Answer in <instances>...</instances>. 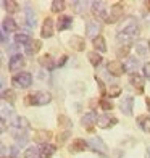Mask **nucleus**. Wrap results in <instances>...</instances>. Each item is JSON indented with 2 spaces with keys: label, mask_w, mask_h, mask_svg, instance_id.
<instances>
[{
  "label": "nucleus",
  "mask_w": 150,
  "mask_h": 158,
  "mask_svg": "<svg viewBox=\"0 0 150 158\" xmlns=\"http://www.w3.org/2000/svg\"><path fill=\"white\" fill-rule=\"evenodd\" d=\"M40 47H42V42L40 40H37V39H34V40H31L29 44L26 45V55H29V56H34L35 53L40 50Z\"/></svg>",
  "instance_id": "nucleus-21"
},
{
  "label": "nucleus",
  "mask_w": 150,
  "mask_h": 158,
  "mask_svg": "<svg viewBox=\"0 0 150 158\" xmlns=\"http://www.w3.org/2000/svg\"><path fill=\"white\" fill-rule=\"evenodd\" d=\"M147 108H148V111H150V98H147Z\"/></svg>",
  "instance_id": "nucleus-44"
},
{
  "label": "nucleus",
  "mask_w": 150,
  "mask_h": 158,
  "mask_svg": "<svg viewBox=\"0 0 150 158\" xmlns=\"http://www.w3.org/2000/svg\"><path fill=\"white\" fill-rule=\"evenodd\" d=\"M71 26H73V16L61 15L58 19H56V29H58V31H65V29H69Z\"/></svg>",
  "instance_id": "nucleus-15"
},
{
  "label": "nucleus",
  "mask_w": 150,
  "mask_h": 158,
  "mask_svg": "<svg viewBox=\"0 0 150 158\" xmlns=\"http://www.w3.org/2000/svg\"><path fill=\"white\" fill-rule=\"evenodd\" d=\"M65 10V2L63 0H53L52 2V11L53 13H60Z\"/></svg>",
  "instance_id": "nucleus-32"
},
{
  "label": "nucleus",
  "mask_w": 150,
  "mask_h": 158,
  "mask_svg": "<svg viewBox=\"0 0 150 158\" xmlns=\"http://www.w3.org/2000/svg\"><path fill=\"white\" fill-rule=\"evenodd\" d=\"M24 15H26V23L29 27H35V13L32 11L31 6H26L24 8Z\"/></svg>",
  "instance_id": "nucleus-24"
},
{
  "label": "nucleus",
  "mask_w": 150,
  "mask_h": 158,
  "mask_svg": "<svg viewBox=\"0 0 150 158\" xmlns=\"http://www.w3.org/2000/svg\"><path fill=\"white\" fill-rule=\"evenodd\" d=\"M24 158H40V147H27L24 150Z\"/></svg>",
  "instance_id": "nucleus-27"
},
{
  "label": "nucleus",
  "mask_w": 150,
  "mask_h": 158,
  "mask_svg": "<svg viewBox=\"0 0 150 158\" xmlns=\"http://www.w3.org/2000/svg\"><path fill=\"white\" fill-rule=\"evenodd\" d=\"M100 106H102V110H103V111H111L113 103H111V102H108L106 98H102V100H100Z\"/></svg>",
  "instance_id": "nucleus-36"
},
{
  "label": "nucleus",
  "mask_w": 150,
  "mask_h": 158,
  "mask_svg": "<svg viewBox=\"0 0 150 158\" xmlns=\"http://www.w3.org/2000/svg\"><path fill=\"white\" fill-rule=\"evenodd\" d=\"M87 143H89V148L94 150V152L102 153L103 156L108 155V147H106V143L100 139V137H90V139L87 140Z\"/></svg>",
  "instance_id": "nucleus-6"
},
{
  "label": "nucleus",
  "mask_w": 150,
  "mask_h": 158,
  "mask_svg": "<svg viewBox=\"0 0 150 158\" xmlns=\"http://www.w3.org/2000/svg\"><path fill=\"white\" fill-rule=\"evenodd\" d=\"M118 34L119 35H126V37H134L139 34V26L135 23L134 18H127L123 24L118 27Z\"/></svg>",
  "instance_id": "nucleus-2"
},
{
  "label": "nucleus",
  "mask_w": 150,
  "mask_h": 158,
  "mask_svg": "<svg viewBox=\"0 0 150 158\" xmlns=\"http://www.w3.org/2000/svg\"><path fill=\"white\" fill-rule=\"evenodd\" d=\"M89 147V143L85 142L84 139H74L73 142L69 143V152L71 153H77V152H82Z\"/></svg>",
  "instance_id": "nucleus-16"
},
{
  "label": "nucleus",
  "mask_w": 150,
  "mask_h": 158,
  "mask_svg": "<svg viewBox=\"0 0 150 158\" xmlns=\"http://www.w3.org/2000/svg\"><path fill=\"white\" fill-rule=\"evenodd\" d=\"M144 77L150 81V63H145L144 64Z\"/></svg>",
  "instance_id": "nucleus-40"
},
{
  "label": "nucleus",
  "mask_w": 150,
  "mask_h": 158,
  "mask_svg": "<svg viewBox=\"0 0 150 158\" xmlns=\"http://www.w3.org/2000/svg\"><path fill=\"white\" fill-rule=\"evenodd\" d=\"M124 68H126L127 73L134 74L135 71H137V68H139V60L135 58V56H127L126 61H124Z\"/></svg>",
  "instance_id": "nucleus-20"
},
{
  "label": "nucleus",
  "mask_w": 150,
  "mask_h": 158,
  "mask_svg": "<svg viewBox=\"0 0 150 158\" xmlns=\"http://www.w3.org/2000/svg\"><path fill=\"white\" fill-rule=\"evenodd\" d=\"M97 119H98L97 113H95V111H89V113H85L84 116L81 118V124H82L85 129H90L94 124H97Z\"/></svg>",
  "instance_id": "nucleus-12"
},
{
  "label": "nucleus",
  "mask_w": 150,
  "mask_h": 158,
  "mask_svg": "<svg viewBox=\"0 0 150 158\" xmlns=\"http://www.w3.org/2000/svg\"><path fill=\"white\" fill-rule=\"evenodd\" d=\"M69 134H71V132H69V131H68V129H66V131H65V132H61V134L58 135V137H56V139H58V143H60V145H63V143H65V142H66V139L69 137Z\"/></svg>",
  "instance_id": "nucleus-37"
},
{
  "label": "nucleus",
  "mask_w": 150,
  "mask_h": 158,
  "mask_svg": "<svg viewBox=\"0 0 150 158\" xmlns=\"http://www.w3.org/2000/svg\"><path fill=\"white\" fill-rule=\"evenodd\" d=\"M69 45H71V48H74L76 52H82L85 48V39L81 37V35H73V37L69 39Z\"/></svg>",
  "instance_id": "nucleus-18"
},
{
  "label": "nucleus",
  "mask_w": 150,
  "mask_h": 158,
  "mask_svg": "<svg viewBox=\"0 0 150 158\" xmlns=\"http://www.w3.org/2000/svg\"><path fill=\"white\" fill-rule=\"evenodd\" d=\"M119 94H121V89H119V87L110 89V92H108V95H110V97H116V95H119Z\"/></svg>",
  "instance_id": "nucleus-41"
},
{
  "label": "nucleus",
  "mask_w": 150,
  "mask_h": 158,
  "mask_svg": "<svg viewBox=\"0 0 150 158\" xmlns=\"http://www.w3.org/2000/svg\"><path fill=\"white\" fill-rule=\"evenodd\" d=\"M147 45H148V42H145V40H139L137 42V45H135V52H137L139 56H145L147 55Z\"/></svg>",
  "instance_id": "nucleus-31"
},
{
  "label": "nucleus",
  "mask_w": 150,
  "mask_h": 158,
  "mask_svg": "<svg viewBox=\"0 0 150 158\" xmlns=\"http://www.w3.org/2000/svg\"><path fill=\"white\" fill-rule=\"evenodd\" d=\"M52 102V94L45 90H37V92H32L26 97V103L27 105H34V106H42V105H47Z\"/></svg>",
  "instance_id": "nucleus-1"
},
{
  "label": "nucleus",
  "mask_w": 150,
  "mask_h": 158,
  "mask_svg": "<svg viewBox=\"0 0 150 158\" xmlns=\"http://www.w3.org/2000/svg\"><path fill=\"white\" fill-rule=\"evenodd\" d=\"M92 6V13H94V16L98 18V19H103L106 21V18H108V15H106V11H108V8H106V2H103V0H95V2L90 3Z\"/></svg>",
  "instance_id": "nucleus-4"
},
{
  "label": "nucleus",
  "mask_w": 150,
  "mask_h": 158,
  "mask_svg": "<svg viewBox=\"0 0 150 158\" xmlns=\"http://www.w3.org/2000/svg\"><path fill=\"white\" fill-rule=\"evenodd\" d=\"M119 108L124 114L131 116L132 108H134V97L132 95H124V98H121V102H119Z\"/></svg>",
  "instance_id": "nucleus-9"
},
{
  "label": "nucleus",
  "mask_w": 150,
  "mask_h": 158,
  "mask_svg": "<svg viewBox=\"0 0 150 158\" xmlns=\"http://www.w3.org/2000/svg\"><path fill=\"white\" fill-rule=\"evenodd\" d=\"M52 135H53L52 131H47V129H39V131L34 132V139L44 145V143H48V140H50Z\"/></svg>",
  "instance_id": "nucleus-17"
},
{
  "label": "nucleus",
  "mask_w": 150,
  "mask_h": 158,
  "mask_svg": "<svg viewBox=\"0 0 150 158\" xmlns=\"http://www.w3.org/2000/svg\"><path fill=\"white\" fill-rule=\"evenodd\" d=\"M16 29H18V24L13 18L8 16L2 21V32H15Z\"/></svg>",
  "instance_id": "nucleus-19"
},
{
  "label": "nucleus",
  "mask_w": 150,
  "mask_h": 158,
  "mask_svg": "<svg viewBox=\"0 0 150 158\" xmlns=\"http://www.w3.org/2000/svg\"><path fill=\"white\" fill-rule=\"evenodd\" d=\"M124 15V5L123 3H115V5H111V8H110V13H108V18H106V23H118V21L123 18Z\"/></svg>",
  "instance_id": "nucleus-5"
},
{
  "label": "nucleus",
  "mask_w": 150,
  "mask_h": 158,
  "mask_svg": "<svg viewBox=\"0 0 150 158\" xmlns=\"http://www.w3.org/2000/svg\"><path fill=\"white\" fill-rule=\"evenodd\" d=\"M98 32H100V24L98 23H95V21H87V23H85V37L94 40L95 37H98Z\"/></svg>",
  "instance_id": "nucleus-11"
},
{
  "label": "nucleus",
  "mask_w": 150,
  "mask_h": 158,
  "mask_svg": "<svg viewBox=\"0 0 150 158\" xmlns=\"http://www.w3.org/2000/svg\"><path fill=\"white\" fill-rule=\"evenodd\" d=\"M11 84L18 89H27L32 84V74L27 73V71H21V73H16L11 77Z\"/></svg>",
  "instance_id": "nucleus-3"
},
{
  "label": "nucleus",
  "mask_w": 150,
  "mask_h": 158,
  "mask_svg": "<svg viewBox=\"0 0 150 158\" xmlns=\"http://www.w3.org/2000/svg\"><path fill=\"white\" fill-rule=\"evenodd\" d=\"M116 55H118V58H123V56H127V55H129V45H121V47L118 48Z\"/></svg>",
  "instance_id": "nucleus-35"
},
{
  "label": "nucleus",
  "mask_w": 150,
  "mask_h": 158,
  "mask_svg": "<svg viewBox=\"0 0 150 158\" xmlns=\"http://www.w3.org/2000/svg\"><path fill=\"white\" fill-rule=\"evenodd\" d=\"M56 152V147L52 143H44L40 145V158H52Z\"/></svg>",
  "instance_id": "nucleus-22"
},
{
  "label": "nucleus",
  "mask_w": 150,
  "mask_h": 158,
  "mask_svg": "<svg viewBox=\"0 0 150 158\" xmlns=\"http://www.w3.org/2000/svg\"><path fill=\"white\" fill-rule=\"evenodd\" d=\"M145 5H147V6H150V2H145Z\"/></svg>",
  "instance_id": "nucleus-45"
},
{
  "label": "nucleus",
  "mask_w": 150,
  "mask_h": 158,
  "mask_svg": "<svg viewBox=\"0 0 150 158\" xmlns=\"http://www.w3.org/2000/svg\"><path fill=\"white\" fill-rule=\"evenodd\" d=\"M87 58H89V61H90V64L92 66H98L100 63H102V56H100V53L98 52H89L87 53Z\"/></svg>",
  "instance_id": "nucleus-30"
},
{
  "label": "nucleus",
  "mask_w": 150,
  "mask_h": 158,
  "mask_svg": "<svg viewBox=\"0 0 150 158\" xmlns=\"http://www.w3.org/2000/svg\"><path fill=\"white\" fill-rule=\"evenodd\" d=\"M129 82H131L132 87L137 90V94H142V92H144V77H142L140 74H137V73L131 74L129 76Z\"/></svg>",
  "instance_id": "nucleus-13"
},
{
  "label": "nucleus",
  "mask_w": 150,
  "mask_h": 158,
  "mask_svg": "<svg viewBox=\"0 0 150 158\" xmlns=\"http://www.w3.org/2000/svg\"><path fill=\"white\" fill-rule=\"evenodd\" d=\"M71 5H73V8H74V11H76V13H79V15H82L84 10H85L84 6H87L89 3H87V2H73Z\"/></svg>",
  "instance_id": "nucleus-34"
},
{
  "label": "nucleus",
  "mask_w": 150,
  "mask_h": 158,
  "mask_svg": "<svg viewBox=\"0 0 150 158\" xmlns=\"http://www.w3.org/2000/svg\"><path fill=\"white\" fill-rule=\"evenodd\" d=\"M24 56L21 53H15L11 56V58L8 60V69L11 71V73H16V71H19L21 73V68L24 66Z\"/></svg>",
  "instance_id": "nucleus-7"
},
{
  "label": "nucleus",
  "mask_w": 150,
  "mask_h": 158,
  "mask_svg": "<svg viewBox=\"0 0 150 158\" xmlns=\"http://www.w3.org/2000/svg\"><path fill=\"white\" fill-rule=\"evenodd\" d=\"M2 98L5 100V102H10V103H13V102H15V92H13L11 89H8V90H3V92H2Z\"/></svg>",
  "instance_id": "nucleus-33"
},
{
  "label": "nucleus",
  "mask_w": 150,
  "mask_h": 158,
  "mask_svg": "<svg viewBox=\"0 0 150 158\" xmlns=\"http://www.w3.org/2000/svg\"><path fill=\"white\" fill-rule=\"evenodd\" d=\"M148 47H150V42H148Z\"/></svg>",
  "instance_id": "nucleus-46"
},
{
  "label": "nucleus",
  "mask_w": 150,
  "mask_h": 158,
  "mask_svg": "<svg viewBox=\"0 0 150 158\" xmlns=\"http://www.w3.org/2000/svg\"><path fill=\"white\" fill-rule=\"evenodd\" d=\"M39 61H40V64H42V66H44V68H47L48 71H52V69L56 66V63L53 61L52 55H48V53H47V55H42Z\"/></svg>",
  "instance_id": "nucleus-23"
},
{
  "label": "nucleus",
  "mask_w": 150,
  "mask_h": 158,
  "mask_svg": "<svg viewBox=\"0 0 150 158\" xmlns=\"http://www.w3.org/2000/svg\"><path fill=\"white\" fill-rule=\"evenodd\" d=\"M116 123H118V119L115 116H111V114H106V113L102 114V116H98V119H97V126L102 129H108L111 126H115Z\"/></svg>",
  "instance_id": "nucleus-10"
},
{
  "label": "nucleus",
  "mask_w": 150,
  "mask_h": 158,
  "mask_svg": "<svg viewBox=\"0 0 150 158\" xmlns=\"http://www.w3.org/2000/svg\"><path fill=\"white\" fill-rule=\"evenodd\" d=\"M2 5L5 6V10L8 11V13H16V11H18V8H19L18 2H15V0H3Z\"/></svg>",
  "instance_id": "nucleus-29"
},
{
  "label": "nucleus",
  "mask_w": 150,
  "mask_h": 158,
  "mask_svg": "<svg viewBox=\"0 0 150 158\" xmlns=\"http://www.w3.org/2000/svg\"><path fill=\"white\" fill-rule=\"evenodd\" d=\"M95 81H97V84H98V89H100V92H102V95H105V84H103V81H102L98 76H95Z\"/></svg>",
  "instance_id": "nucleus-39"
},
{
  "label": "nucleus",
  "mask_w": 150,
  "mask_h": 158,
  "mask_svg": "<svg viewBox=\"0 0 150 158\" xmlns=\"http://www.w3.org/2000/svg\"><path fill=\"white\" fill-rule=\"evenodd\" d=\"M92 42H94L95 52H102V53H105V52H106V44H105V39L102 37V35H98V37H95Z\"/></svg>",
  "instance_id": "nucleus-28"
},
{
  "label": "nucleus",
  "mask_w": 150,
  "mask_h": 158,
  "mask_svg": "<svg viewBox=\"0 0 150 158\" xmlns=\"http://www.w3.org/2000/svg\"><path fill=\"white\" fill-rule=\"evenodd\" d=\"M145 158H150V147H147L145 150Z\"/></svg>",
  "instance_id": "nucleus-43"
},
{
  "label": "nucleus",
  "mask_w": 150,
  "mask_h": 158,
  "mask_svg": "<svg viewBox=\"0 0 150 158\" xmlns=\"http://www.w3.org/2000/svg\"><path fill=\"white\" fill-rule=\"evenodd\" d=\"M40 35H42L44 39H48V37H52V35H53V19H52V18H45V19H44Z\"/></svg>",
  "instance_id": "nucleus-14"
},
{
  "label": "nucleus",
  "mask_w": 150,
  "mask_h": 158,
  "mask_svg": "<svg viewBox=\"0 0 150 158\" xmlns=\"http://www.w3.org/2000/svg\"><path fill=\"white\" fill-rule=\"evenodd\" d=\"M29 42H31L29 34H26V32H18V34H15V44H16V45H27Z\"/></svg>",
  "instance_id": "nucleus-25"
},
{
  "label": "nucleus",
  "mask_w": 150,
  "mask_h": 158,
  "mask_svg": "<svg viewBox=\"0 0 150 158\" xmlns=\"http://www.w3.org/2000/svg\"><path fill=\"white\" fill-rule=\"evenodd\" d=\"M106 71H108L110 74L113 76H121L126 71L124 68V63L119 61V60H110L108 63H106Z\"/></svg>",
  "instance_id": "nucleus-8"
},
{
  "label": "nucleus",
  "mask_w": 150,
  "mask_h": 158,
  "mask_svg": "<svg viewBox=\"0 0 150 158\" xmlns=\"http://www.w3.org/2000/svg\"><path fill=\"white\" fill-rule=\"evenodd\" d=\"M58 123H60V126H63V127H69V126H71L69 118H68V116H63V114L58 118Z\"/></svg>",
  "instance_id": "nucleus-38"
},
{
  "label": "nucleus",
  "mask_w": 150,
  "mask_h": 158,
  "mask_svg": "<svg viewBox=\"0 0 150 158\" xmlns=\"http://www.w3.org/2000/svg\"><path fill=\"white\" fill-rule=\"evenodd\" d=\"M137 124L144 132L150 134V116H139L137 118Z\"/></svg>",
  "instance_id": "nucleus-26"
},
{
  "label": "nucleus",
  "mask_w": 150,
  "mask_h": 158,
  "mask_svg": "<svg viewBox=\"0 0 150 158\" xmlns=\"http://www.w3.org/2000/svg\"><path fill=\"white\" fill-rule=\"evenodd\" d=\"M66 60H68V55H61V58H58V61H56V66H63Z\"/></svg>",
  "instance_id": "nucleus-42"
}]
</instances>
